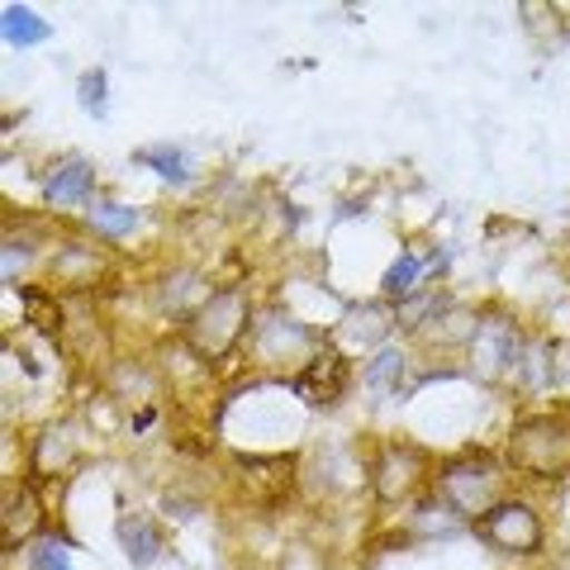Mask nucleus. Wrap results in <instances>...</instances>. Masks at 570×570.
<instances>
[{
  "label": "nucleus",
  "instance_id": "nucleus-1",
  "mask_svg": "<svg viewBox=\"0 0 570 570\" xmlns=\"http://www.w3.org/2000/svg\"><path fill=\"white\" fill-rule=\"evenodd\" d=\"M253 324V305H247L243 291H214L200 309L186 318V343L200 362H224Z\"/></svg>",
  "mask_w": 570,
  "mask_h": 570
},
{
  "label": "nucleus",
  "instance_id": "nucleus-2",
  "mask_svg": "<svg viewBox=\"0 0 570 570\" xmlns=\"http://www.w3.org/2000/svg\"><path fill=\"white\" fill-rule=\"evenodd\" d=\"M509 461L519 471L538 475V480H551V475L570 471V423L551 419V414L523 419L519 428H513V438H509Z\"/></svg>",
  "mask_w": 570,
  "mask_h": 570
},
{
  "label": "nucleus",
  "instance_id": "nucleus-3",
  "mask_svg": "<svg viewBox=\"0 0 570 570\" xmlns=\"http://www.w3.org/2000/svg\"><path fill=\"white\" fill-rule=\"evenodd\" d=\"M438 494L448 499V504L461 513V519H485V513L499 504V471H494V461L490 456H456L442 466L438 475Z\"/></svg>",
  "mask_w": 570,
  "mask_h": 570
},
{
  "label": "nucleus",
  "instance_id": "nucleus-4",
  "mask_svg": "<svg viewBox=\"0 0 570 570\" xmlns=\"http://www.w3.org/2000/svg\"><path fill=\"white\" fill-rule=\"evenodd\" d=\"M475 532L494 551H509V557H538L542 551V519L523 499H499L485 519H475Z\"/></svg>",
  "mask_w": 570,
  "mask_h": 570
},
{
  "label": "nucleus",
  "instance_id": "nucleus-5",
  "mask_svg": "<svg viewBox=\"0 0 570 570\" xmlns=\"http://www.w3.org/2000/svg\"><path fill=\"white\" fill-rule=\"evenodd\" d=\"M347 381H352L347 356L337 352V347H318V352H309V362L299 366L295 395L305 400V404H337V400L347 395Z\"/></svg>",
  "mask_w": 570,
  "mask_h": 570
},
{
  "label": "nucleus",
  "instance_id": "nucleus-6",
  "mask_svg": "<svg viewBox=\"0 0 570 570\" xmlns=\"http://www.w3.org/2000/svg\"><path fill=\"white\" fill-rule=\"evenodd\" d=\"M471 356L480 362L485 376H519L528 347H523V337H519V328H513V324H504V318H490V324L475 328Z\"/></svg>",
  "mask_w": 570,
  "mask_h": 570
},
{
  "label": "nucleus",
  "instance_id": "nucleus-7",
  "mask_svg": "<svg viewBox=\"0 0 570 570\" xmlns=\"http://www.w3.org/2000/svg\"><path fill=\"white\" fill-rule=\"evenodd\" d=\"M423 475H428V456L409 448V442H395L376 461V499L381 504H400V499H409L423 485Z\"/></svg>",
  "mask_w": 570,
  "mask_h": 570
},
{
  "label": "nucleus",
  "instance_id": "nucleus-8",
  "mask_svg": "<svg viewBox=\"0 0 570 570\" xmlns=\"http://www.w3.org/2000/svg\"><path fill=\"white\" fill-rule=\"evenodd\" d=\"M91 186H96V167L86 163V157H67V163H58L48 176H43V200L48 205H86L91 200Z\"/></svg>",
  "mask_w": 570,
  "mask_h": 570
},
{
  "label": "nucleus",
  "instance_id": "nucleus-9",
  "mask_svg": "<svg viewBox=\"0 0 570 570\" xmlns=\"http://www.w3.org/2000/svg\"><path fill=\"white\" fill-rule=\"evenodd\" d=\"M115 532H119V547H124V557H129L134 570H148L157 557H163V528H157L148 513H134V509L119 513Z\"/></svg>",
  "mask_w": 570,
  "mask_h": 570
},
{
  "label": "nucleus",
  "instance_id": "nucleus-10",
  "mask_svg": "<svg viewBox=\"0 0 570 570\" xmlns=\"http://www.w3.org/2000/svg\"><path fill=\"white\" fill-rule=\"evenodd\" d=\"M390 328H395V309H385V305H356V309H347L337 337L352 343V347H371V343H385Z\"/></svg>",
  "mask_w": 570,
  "mask_h": 570
},
{
  "label": "nucleus",
  "instance_id": "nucleus-11",
  "mask_svg": "<svg viewBox=\"0 0 570 570\" xmlns=\"http://www.w3.org/2000/svg\"><path fill=\"white\" fill-rule=\"evenodd\" d=\"M33 528H39V499H33V490H10V494H6V513H0V532H6V547L29 542Z\"/></svg>",
  "mask_w": 570,
  "mask_h": 570
},
{
  "label": "nucleus",
  "instance_id": "nucleus-12",
  "mask_svg": "<svg viewBox=\"0 0 570 570\" xmlns=\"http://www.w3.org/2000/svg\"><path fill=\"white\" fill-rule=\"evenodd\" d=\"M257 337H262V352L272 356V362H281V352H305L314 343V333L305 324H295V318H281V314H272L266 324H257Z\"/></svg>",
  "mask_w": 570,
  "mask_h": 570
},
{
  "label": "nucleus",
  "instance_id": "nucleus-13",
  "mask_svg": "<svg viewBox=\"0 0 570 570\" xmlns=\"http://www.w3.org/2000/svg\"><path fill=\"white\" fill-rule=\"evenodd\" d=\"M0 33H6L10 48H39L52 39V24L39 20L29 6H6V20H0Z\"/></svg>",
  "mask_w": 570,
  "mask_h": 570
},
{
  "label": "nucleus",
  "instance_id": "nucleus-14",
  "mask_svg": "<svg viewBox=\"0 0 570 570\" xmlns=\"http://www.w3.org/2000/svg\"><path fill=\"white\" fill-rule=\"evenodd\" d=\"M442 309H448V295L433 291V285H428V291L419 285L414 295L395 305V324L409 328V333H419V328H428V324H438V314H442Z\"/></svg>",
  "mask_w": 570,
  "mask_h": 570
},
{
  "label": "nucleus",
  "instance_id": "nucleus-15",
  "mask_svg": "<svg viewBox=\"0 0 570 570\" xmlns=\"http://www.w3.org/2000/svg\"><path fill=\"white\" fill-rule=\"evenodd\" d=\"M404 371H409V356L400 347H381L376 356L366 362L362 371V381L376 390V395H400V385H404Z\"/></svg>",
  "mask_w": 570,
  "mask_h": 570
},
{
  "label": "nucleus",
  "instance_id": "nucleus-16",
  "mask_svg": "<svg viewBox=\"0 0 570 570\" xmlns=\"http://www.w3.org/2000/svg\"><path fill=\"white\" fill-rule=\"evenodd\" d=\"M466 528V519L448 504V499H423L414 509V532L419 538H456V532Z\"/></svg>",
  "mask_w": 570,
  "mask_h": 570
},
{
  "label": "nucleus",
  "instance_id": "nucleus-17",
  "mask_svg": "<svg viewBox=\"0 0 570 570\" xmlns=\"http://www.w3.org/2000/svg\"><path fill=\"white\" fill-rule=\"evenodd\" d=\"M86 224H91L100 238H129L138 228V209L119 205V200H96L91 209H86Z\"/></svg>",
  "mask_w": 570,
  "mask_h": 570
},
{
  "label": "nucleus",
  "instance_id": "nucleus-18",
  "mask_svg": "<svg viewBox=\"0 0 570 570\" xmlns=\"http://www.w3.org/2000/svg\"><path fill=\"white\" fill-rule=\"evenodd\" d=\"M142 167H153L157 176H167V181H186L190 176V157L186 148H176V142H148V148L134 153Z\"/></svg>",
  "mask_w": 570,
  "mask_h": 570
},
{
  "label": "nucleus",
  "instance_id": "nucleus-19",
  "mask_svg": "<svg viewBox=\"0 0 570 570\" xmlns=\"http://www.w3.org/2000/svg\"><path fill=\"white\" fill-rule=\"evenodd\" d=\"M419 266H423V262H419L414 253L395 257V262H390V272L381 276V295L395 299V305H400V299H409V295L419 291Z\"/></svg>",
  "mask_w": 570,
  "mask_h": 570
},
{
  "label": "nucleus",
  "instance_id": "nucleus-20",
  "mask_svg": "<svg viewBox=\"0 0 570 570\" xmlns=\"http://www.w3.org/2000/svg\"><path fill=\"white\" fill-rule=\"evenodd\" d=\"M20 305H24V318H29V324L39 328V333H58V328H62V305H58V295L24 291Z\"/></svg>",
  "mask_w": 570,
  "mask_h": 570
},
{
  "label": "nucleus",
  "instance_id": "nucleus-21",
  "mask_svg": "<svg viewBox=\"0 0 570 570\" xmlns=\"http://www.w3.org/2000/svg\"><path fill=\"white\" fill-rule=\"evenodd\" d=\"M29 566H33V570H71V551H67L62 538H33Z\"/></svg>",
  "mask_w": 570,
  "mask_h": 570
},
{
  "label": "nucleus",
  "instance_id": "nucleus-22",
  "mask_svg": "<svg viewBox=\"0 0 570 570\" xmlns=\"http://www.w3.org/2000/svg\"><path fill=\"white\" fill-rule=\"evenodd\" d=\"M67 456H71L67 428H48V433L39 438V456H33V466H39V471H52V466H62Z\"/></svg>",
  "mask_w": 570,
  "mask_h": 570
},
{
  "label": "nucleus",
  "instance_id": "nucleus-23",
  "mask_svg": "<svg viewBox=\"0 0 570 570\" xmlns=\"http://www.w3.org/2000/svg\"><path fill=\"white\" fill-rule=\"evenodd\" d=\"M105 86H110V81H105V71L100 67H91V71H81V81H77V105H81V110L86 115H105Z\"/></svg>",
  "mask_w": 570,
  "mask_h": 570
},
{
  "label": "nucleus",
  "instance_id": "nucleus-24",
  "mask_svg": "<svg viewBox=\"0 0 570 570\" xmlns=\"http://www.w3.org/2000/svg\"><path fill=\"white\" fill-rule=\"evenodd\" d=\"M24 262H29V243L6 238V285H14V276L24 272Z\"/></svg>",
  "mask_w": 570,
  "mask_h": 570
}]
</instances>
